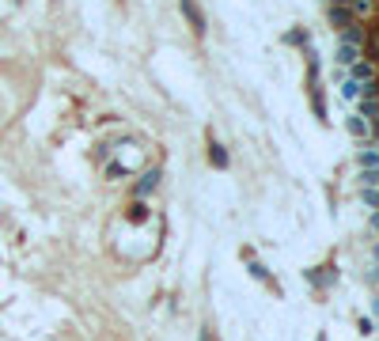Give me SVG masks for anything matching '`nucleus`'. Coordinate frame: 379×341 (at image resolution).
<instances>
[{
	"label": "nucleus",
	"instance_id": "f8f14e48",
	"mask_svg": "<svg viewBox=\"0 0 379 341\" xmlns=\"http://www.w3.org/2000/svg\"><path fill=\"white\" fill-rule=\"evenodd\" d=\"M341 95H345V99H357V95H360V84H353V80H341Z\"/></svg>",
	"mask_w": 379,
	"mask_h": 341
},
{
	"label": "nucleus",
	"instance_id": "7ed1b4c3",
	"mask_svg": "<svg viewBox=\"0 0 379 341\" xmlns=\"http://www.w3.org/2000/svg\"><path fill=\"white\" fill-rule=\"evenodd\" d=\"M334 61L341 64V69H349V64H357V61H360V50H357V46H338Z\"/></svg>",
	"mask_w": 379,
	"mask_h": 341
},
{
	"label": "nucleus",
	"instance_id": "0eeeda50",
	"mask_svg": "<svg viewBox=\"0 0 379 341\" xmlns=\"http://www.w3.org/2000/svg\"><path fill=\"white\" fill-rule=\"evenodd\" d=\"M360 42H364L360 27H345V31H341V46H357V50H360Z\"/></svg>",
	"mask_w": 379,
	"mask_h": 341
},
{
	"label": "nucleus",
	"instance_id": "2eb2a0df",
	"mask_svg": "<svg viewBox=\"0 0 379 341\" xmlns=\"http://www.w3.org/2000/svg\"><path fill=\"white\" fill-rule=\"evenodd\" d=\"M353 0H330V8H349Z\"/></svg>",
	"mask_w": 379,
	"mask_h": 341
},
{
	"label": "nucleus",
	"instance_id": "39448f33",
	"mask_svg": "<svg viewBox=\"0 0 379 341\" xmlns=\"http://www.w3.org/2000/svg\"><path fill=\"white\" fill-rule=\"evenodd\" d=\"M330 23H334L338 31H345V27H353V12H349V8H330Z\"/></svg>",
	"mask_w": 379,
	"mask_h": 341
},
{
	"label": "nucleus",
	"instance_id": "ddd939ff",
	"mask_svg": "<svg viewBox=\"0 0 379 341\" xmlns=\"http://www.w3.org/2000/svg\"><path fill=\"white\" fill-rule=\"evenodd\" d=\"M368 50H372V57L379 61V27H375L372 34H368Z\"/></svg>",
	"mask_w": 379,
	"mask_h": 341
},
{
	"label": "nucleus",
	"instance_id": "1a4fd4ad",
	"mask_svg": "<svg viewBox=\"0 0 379 341\" xmlns=\"http://www.w3.org/2000/svg\"><path fill=\"white\" fill-rule=\"evenodd\" d=\"M360 118H379V99H360Z\"/></svg>",
	"mask_w": 379,
	"mask_h": 341
},
{
	"label": "nucleus",
	"instance_id": "6e6552de",
	"mask_svg": "<svg viewBox=\"0 0 379 341\" xmlns=\"http://www.w3.org/2000/svg\"><path fill=\"white\" fill-rule=\"evenodd\" d=\"M209 160H212V163H216V167H228V152H224V148H220V144H216V141H209Z\"/></svg>",
	"mask_w": 379,
	"mask_h": 341
},
{
	"label": "nucleus",
	"instance_id": "a211bd4d",
	"mask_svg": "<svg viewBox=\"0 0 379 341\" xmlns=\"http://www.w3.org/2000/svg\"><path fill=\"white\" fill-rule=\"evenodd\" d=\"M375 262H379V243H375Z\"/></svg>",
	"mask_w": 379,
	"mask_h": 341
},
{
	"label": "nucleus",
	"instance_id": "9d476101",
	"mask_svg": "<svg viewBox=\"0 0 379 341\" xmlns=\"http://www.w3.org/2000/svg\"><path fill=\"white\" fill-rule=\"evenodd\" d=\"M156 182H160V171H148L144 179H141V186H137V193H141V197H144L148 190H156Z\"/></svg>",
	"mask_w": 379,
	"mask_h": 341
},
{
	"label": "nucleus",
	"instance_id": "20e7f679",
	"mask_svg": "<svg viewBox=\"0 0 379 341\" xmlns=\"http://www.w3.org/2000/svg\"><path fill=\"white\" fill-rule=\"evenodd\" d=\"M360 171H379V144L360 148Z\"/></svg>",
	"mask_w": 379,
	"mask_h": 341
},
{
	"label": "nucleus",
	"instance_id": "dca6fc26",
	"mask_svg": "<svg viewBox=\"0 0 379 341\" xmlns=\"http://www.w3.org/2000/svg\"><path fill=\"white\" fill-rule=\"evenodd\" d=\"M372 232L379 235V213H372Z\"/></svg>",
	"mask_w": 379,
	"mask_h": 341
},
{
	"label": "nucleus",
	"instance_id": "423d86ee",
	"mask_svg": "<svg viewBox=\"0 0 379 341\" xmlns=\"http://www.w3.org/2000/svg\"><path fill=\"white\" fill-rule=\"evenodd\" d=\"M349 133H353V137H372V129H368V118L353 114V118H349Z\"/></svg>",
	"mask_w": 379,
	"mask_h": 341
},
{
	"label": "nucleus",
	"instance_id": "9b49d317",
	"mask_svg": "<svg viewBox=\"0 0 379 341\" xmlns=\"http://www.w3.org/2000/svg\"><path fill=\"white\" fill-rule=\"evenodd\" d=\"M360 197H364V205L372 209V213H379V190H360Z\"/></svg>",
	"mask_w": 379,
	"mask_h": 341
},
{
	"label": "nucleus",
	"instance_id": "f03ea898",
	"mask_svg": "<svg viewBox=\"0 0 379 341\" xmlns=\"http://www.w3.org/2000/svg\"><path fill=\"white\" fill-rule=\"evenodd\" d=\"M179 8H182V15L190 20L193 31H198V34H205V15H201V8L193 4V0H179Z\"/></svg>",
	"mask_w": 379,
	"mask_h": 341
},
{
	"label": "nucleus",
	"instance_id": "6ab92c4d",
	"mask_svg": "<svg viewBox=\"0 0 379 341\" xmlns=\"http://www.w3.org/2000/svg\"><path fill=\"white\" fill-rule=\"evenodd\" d=\"M375 190H379V186H375Z\"/></svg>",
	"mask_w": 379,
	"mask_h": 341
},
{
	"label": "nucleus",
	"instance_id": "4468645a",
	"mask_svg": "<svg viewBox=\"0 0 379 341\" xmlns=\"http://www.w3.org/2000/svg\"><path fill=\"white\" fill-rule=\"evenodd\" d=\"M148 213H144V205H133V213H129V220H137V224H141Z\"/></svg>",
	"mask_w": 379,
	"mask_h": 341
},
{
	"label": "nucleus",
	"instance_id": "f257e3e1",
	"mask_svg": "<svg viewBox=\"0 0 379 341\" xmlns=\"http://www.w3.org/2000/svg\"><path fill=\"white\" fill-rule=\"evenodd\" d=\"M345 80H353V84H372V80H375V64H372V61L349 64V76H345Z\"/></svg>",
	"mask_w": 379,
	"mask_h": 341
},
{
	"label": "nucleus",
	"instance_id": "f3484780",
	"mask_svg": "<svg viewBox=\"0 0 379 341\" xmlns=\"http://www.w3.org/2000/svg\"><path fill=\"white\" fill-rule=\"evenodd\" d=\"M368 129H372V133L379 137V118H375V122H368Z\"/></svg>",
	"mask_w": 379,
	"mask_h": 341
}]
</instances>
